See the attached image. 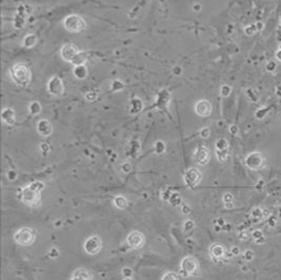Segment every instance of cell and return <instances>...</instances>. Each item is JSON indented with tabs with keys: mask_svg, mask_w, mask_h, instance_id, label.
I'll use <instances>...</instances> for the list:
<instances>
[{
	"mask_svg": "<svg viewBox=\"0 0 281 280\" xmlns=\"http://www.w3.org/2000/svg\"><path fill=\"white\" fill-rule=\"evenodd\" d=\"M10 75L12 80L20 86H27L32 78L30 69L23 63L14 64L10 70Z\"/></svg>",
	"mask_w": 281,
	"mask_h": 280,
	"instance_id": "cell-1",
	"label": "cell"
},
{
	"mask_svg": "<svg viewBox=\"0 0 281 280\" xmlns=\"http://www.w3.org/2000/svg\"><path fill=\"white\" fill-rule=\"evenodd\" d=\"M64 29L70 33H80L82 32L86 27V22L79 15H70L63 21Z\"/></svg>",
	"mask_w": 281,
	"mask_h": 280,
	"instance_id": "cell-2",
	"label": "cell"
},
{
	"mask_svg": "<svg viewBox=\"0 0 281 280\" xmlns=\"http://www.w3.org/2000/svg\"><path fill=\"white\" fill-rule=\"evenodd\" d=\"M35 238H36V235L34 231L30 228H21L14 234V240L18 244L24 246H31L35 241Z\"/></svg>",
	"mask_w": 281,
	"mask_h": 280,
	"instance_id": "cell-3",
	"label": "cell"
},
{
	"mask_svg": "<svg viewBox=\"0 0 281 280\" xmlns=\"http://www.w3.org/2000/svg\"><path fill=\"white\" fill-rule=\"evenodd\" d=\"M21 199H22L23 203L29 205V206H37L40 203V193L35 192L34 190L30 188V185H27L21 192Z\"/></svg>",
	"mask_w": 281,
	"mask_h": 280,
	"instance_id": "cell-4",
	"label": "cell"
},
{
	"mask_svg": "<svg viewBox=\"0 0 281 280\" xmlns=\"http://www.w3.org/2000/svg\"><path fill=\"white\" fill-rule=\"evenodd\" d=\"M202 179V174L196 167H189L184 174V182L189 188L197 186Z\"/></svg>",
	"mask_w": 281,
	"mask_h": 280,
	"instance_id": "cell-5",
	"label": "cell"
},
{
	"mask_svg": "<svg viewBox=\"0 0 281 280\" xmlns=\"http://www.w3.org/2000/svg\"><path fill=\"white\" fill-rule=\"evenodd\" d=\"M79 54H80V51L78 50L77 46H75L72 43L64 44L61 48V51H60L61 58L64 61L70 62V63H73L74 60L76 59V57Z\"/></svg>",
	"mask_w": 281,
	"mask_h": 280,
	"instance_id": "cell-6",
	"label": "cell"
},
{
	"mask_svg": "<svg viewBox=\"0 0 281 280\" xmlns=\"http://www.w3.org/2000/svg\"><path fill=\"white\" fill-rule=\"evenodd\" d=\"M83 246L88 255H96L102 248V241L98 236H91L85 240Z\"/></svg>",
	"mask_w": 281,
	"mask_h": 280,
	"instance_id": "cell-7",
	"label": "cell"
},
{
	"mask_svg": "<svg viewBox=\"0 0 281 280\" xmlns=\"http://www.w3.org/2000/svg\"><path fill=\"white\" fill-rule=\"evenodd\" d=\"M126 242H128V246L131 249H140L144 244V236L138 231H134V232H131L128 235Z\"/></svg>",
	"mask_w": 281,
	"mask_h": 280,
	"instance_id": "cell-8",
	"label": "cell"
},
{
	"mask_svg": "<svg viewBox=\"0 0 281 280\" xmlns=\"http://www.w3.org/2000/svg\"><path fill=\"white\" fill-rule=\"evenodd\" d=\"M48 90L54 96H61L64 92V85L59 77H53L48 83Z\"/></svg>",
	"mask_w": 281,
	"mask_h": 280,
	"instance_id": "cell-9",
	"label": "cell"
},
{
	"mask_svg": "<svg viewBox=\"0 0 281 280\" xmlns=\"http://www.w3.org/2000/svg\"><path fill=\"white\" fill-rule=\"evenodd\" d=\"M180 270L186 272L189 275H192L198 270V261L194 257H186L182 259L180 263Z\"/></svg>",
	"mask_w": 281,
	"mask_h": 280,
	"instance_id": "cell-10",
	"label": "cell"
},
{
	"mask_svg": "<svg viewBox=\"0 0 281 280\" xmlns=\"http://www.w3.org/2000/svg\"><path fill=\"white\" fill-rule=\"evenodd\" d=\"M194 159L195 161L200 165H205L210 161V152L205 146L200 145L196 149L195 153H194Z\"/></svg>",
	"mask_w": 281,
	"mask_h": 280,
	"instance_id": "cell-11",
	"label": "cell"
},
{
	"mask_svg": "<svg viewBox=\"0 0 281 280\" xmlns=\"http://www.w3.org/2000/svg\"><path fill=\"white\" fill-rule=\"evenodd\" d=\"M195 112L201 117H207L212 113V104L205 99L199 100L195 104Z\"/></svg>",
	"mask_w": 281,
	"mask_h": 280,
	"instance_id": "cell-12",
	"label": "cell"
},
{
	"mask_svg": "<svg viewBox=\"0 0 281 280\" xmlns=\"http://www.w3.org/2000/svg\"><path fill=\"white\" fill-rule=\"evenodd\" d=\"M262 162H263V158L259 153H250L245 158V164L250 170H258L262 165Z\"/></svg>",
	"mask_w": 281,
	"mask_h": 280,
	"instance_id": "cell-13",
	"label": "cell"
},
{
	"mask_svg": "<svg viewBox=\"0 0 281 280\" xmlns=\"http://www.w3.org/2000/svg\"><path fill=\"white\" fill-rule=\"evenodd\" d=\"M37 131L38 133L42 136H50L53 132V125L50 121L45 120V119H42L38 122L37 124Z\"/></svg>",
	"mask_w": 281,
	"mask_h": 280,
	"instance_id": "cell-14",
	"label": "cell"
},
{
	"mask_svg": "<svg viewBox=\"0 0 281 280\" xmlns=\"http://www.w3.org/2000/svg\"><path fill=\"white\" fill-rule=\"evenodd\" d=\"M210 252H211V255H212V257L214 258L215 260H219V259L223 258L224 255H225V251H224V248L220 243L212 244Z\"/></svg>",
	"mask_w": 281,
	"mask_h": 280,
	"instance_id": "cell-15",
	"label": "cell"
},
{
	"mask_svg": "<svg viewBox=\"0 0 281 280\" xmlns=\"http://www.w3.org/2000/svg\"><path fill=\"white\" fill-rule=\"evenodd\" d=\"M1 118H2V121H3L4 123H6L8 125H13L16 121L15 112H14V109H12L10 108L4 109L3 111H2Z\"/></svg>",
	"mask_w": 281,
	"mask_h": 280,
	"instance_id": "cell-16",
	"label": "cell"
},
{
	"mask_svg": "<svg viewBox=\"0 0 281 280\" xmlns=\"http://www.w3.org/2000/svg\"><path fill=\"white\" fill-rule=\"evenodd\" d=\"M71 280H91V275L86 270L78 269L74 272Z\"/></svg>",
	"mask_w": 281,
	"mask_h": 280,
	"instance_id": "cell-17",
	"label": "cell"
},
{
	"mask_svg": "<svg viewBox=\"0 0 281 280\" xmlns=\"http://www.w3.org/2000/svg\"><path fill=\"white\" fill-rule=\"evenodd\" d=\"M113 202H114L115 206L118 207V209H120V210L126 209V207H128V200H126L125 198L123 197V196H121V195L116 196V197L114 198Z\"/></svg>",
	"mask_w": 281,
	"mask_h": 280,
	"instance_id": "cell-18",
	"label": "cell"
},
{
	"mask_svg": "<svg viewBox=\"0 0 281 280\" xmlns=\"http://www.w3.org/2000/svg\"><path fill=\"white\" fill-rule=\"evenodd\" d=\"M88 74V70L84 65H78V66H75L74 69V75L76 78L78 79H83L86 77Z\"/></svg>",
	"mask_w": 281,
	"mask_h": 280,
	"instance_id": "cell-19",
	"label": "cell"
},
{
	"mask_svg": "<svg viewBox=\"0 0 281 280\" xmlns=\"http://www.w3.org/2000/svg\"><path fill=\"white\" fill-rule=\"evenodd\" d=\"M23 46L27 48H31L36 44V36L32 34H29L23 38Z\"/></svg>",
	"mask_w": 281,
	"mask_h": 280,
	"instance_id": "cell-20",
	"label": "cell"
},
{
	"mask_svg": "<svg viewBox=\"0 0 281 280\" xmlns=\"http://www.w3.org/2000/svg\"><path fill=\"white\" fill-rule=\"evenodd\" d=\"M252 218L254 220V222H260L263 219V213H262V210L260 207H255L252 211Z\"/></svg>",
	"mask_w": 281,
	"mask_h": 280,
	"instance_id": "cell-21",
	"label": "cell"
},
{
	"mask_svg": "<svg viewBox=\"0 0 281 280\" xmlns=\"http://www.w3.org/2000/svg\"><path fill=\"white\" fill-rule=\"evenodd\" d=\"M222 200H223V203L225 205L226 209H232V207L234 206V196L231 194V193H226V194H224L223 198H222Z\"/></svg>",
	"mask_w": 281,
	"mask_h": 280,
	"instance_id": "cell-22",
	"label": "cell"
},
{
	"mask_svg": "<svg viewBox=\"0 0 281 280\" xmlns=\"http://www.w3.org/2000/svg\"><path fill=\"white\" fill-rule=\"evenodd\" d=\"M216 150L218 151H226L229 150V143L225 139L221 138L216 141Z\"/></svg>",
	"mask_w": 281,
	"mask_h": 280,
	"instance_id": "cell-23",
	"label": "cell"
},
{
	"mask_svg": "<svg viewBox=\"0 0 281 280\" xmlns=\"http://www.w3.org/2000/svg\"><path fill=\"white\" fill-rule=\"evenodd\" d=\"M168 201H170V203L172 204L173 206H177V205L181 204L182 199H181V197H180L179 194H177V193H173Z\"/></svg>",
	"mask_w": 281,
	"mask_h": 280,
	"instance_id": "cell-24",
	"label": "cell"
},
{
	"mask_svg": "<svg viewBox=\"0 0 281 280\" xmlns=\"http://www.w3.org/2000/svg\"><path fill=\"white\" fill-rule=\"evenodd\" d=\"M30 188H31L32 190H34L35 192L40 193L44 188V183L41 182V181H34V182H32L30 184Z\"/></svg>",
	"mask_w": 281,
	"mask_h": 280,
	"instance_id": "cell-25",
	"label": "cell"
},
{
	"mask_svg": "<svg viewBox=\"0 0 281 280\" xmlns=\"http://www.w3.org/2000/svg\"><path fill=\"white\" fill-rule=\"evenodd\" d=\"M29 109H30V112H31L32 115H37V114L40 113L41 106H40V104H39L38 102L35 101V102H32V103L30 104Z\"/></svg>",
	"mask_w": 281,
	"mask_h": 280,
	"instance_id": "cell-26",
	"label": "cell"
},
{
	"mask_svg": "<svg viewBox=\"0 0 281 280\" xmlns=\"http://www.w3.org/2000/svg\"><path fill=\"white\" fill-rule=\"evenodd\" d=\"M216 156H217V159L219 160V161L221 162H224L226 159H228L229 157V151H218L216 150Z\"/></svg>",
	"mask_w": 281,
	"mask_h": 280,
	"instance_id": "cell-27",
	"label": "cell"
},
{
	"mask_svg": "<svg viewBox=\"0 0 281 280\" xmlns=\"http://www.w3.org/2000/svg\"><path fill=\"white\" fill-rule=\"evenodd\" d=\"M165 151V144L163 141H157L155 143V152L157 154H162Z\"/></svg>",
	"mask_w": 281,
	"mask_h": 280,
	"instance_id": "cell-28",
	"label": "cell"
},
{
	"mask_svg": "<svg viewBox=\"0 0 281 280\" xmlns=\"http://www.w3.org/2000/svg\"><path fill=\"white\" fill-rule=\"evenodd\" d=\"M194 228H195V223L193 220H186L183 223V228L186 232H191L192 230H194Z\"/></svg>",
	"mask_w": 281,
	"mask_h": 280,
	"instance_id": "cell-29",
	"label": "cell"
},
{
	"mask_svg": "<svg viewBox=\"0 0 281 280\" xmlns=\"http://www.w3.org/2000/svg\"><path fill=\"white\" fill-rule=\"evenodd\" d=\"M254 257H255V254L252 249H247V251L243 253V258L247 261H252L253 259H254Z\"/></svg>",
	"mask_w": 281,
	"mask_h": 280,
	"instance_id": "cell-30",
	"label": "cell"
},
{
	"mask_svg": "<svg viewBox=\"0 0 281 280\" xmlns=\"http://www.w3.org/2000/svg\"><path fill=\"white\" fill-rule=\"evenodd\" d=\"M162 280H178V276L175 274V273L168 272V273H165V274L163 275Z\"/></svg>",
	"mask_w": 281,
	"mask_h": 280,
	"instance_id": "cell-31",
	"label": "cell"
},
{
	"mask_svg": "<svg viewBox=\"0 0 281 280\" xmlns=\"http://www.w3.org/2000/svg\"><path fill=\"white\" fill-rule=\"evenodd\" d=\"M121 273L124 276V278H131L133 276V270L131 267H123Z\"/></svg>",
	"mask_w": 281,
	"mask_h": 280,
	"instance_id": "cell-32",
	"label": "cell"
},
{
	"mask_svg": "<svg viewBox=\"0 0 281 280\" xmlns=\"http://www.w3.org/2000/svg\"><path fill=\"white\" fill-rule=\"evenodd\" d=\"M85 99L88 100V101H90V102H92V101H94V100L97 98V94H96L95 92H92V91H90V92H88L85 94Z\"/></svg>",
	"mask_w": 281,
	"mask_h": 280,
	"instance_id": "cell-33",
	"label": "cell"
},
{
	"mask_svg": "<svg viewBox=\"0 0 281 280\" xmlns=\"http://www.w3.org/2000/svg\"><path fill=\"white\" fill-rule=\"evenodd\" d=\"M59 251H58L57 249L56 248H52L50 249V252H49V256H50L51 258H53V259H55V258H57V257H59Z\"/></svg>",
	"mask_w": 281,
	"mask_h": 280,
	"instance_id": "cell-34",
	"label": "cell"
},
{
	"mask_svg": "<svg viewBox=\"0 0 281 280\" xmlns=\"http://www.w3.org/2000/svg\"><path fill=\"white\" fill-rule=\"evenodd\" d=\"M210 134H211V131L208 127H203V129L200 131V136L202 137V138H207V137L210 136Z\"/></svg>",
	"mask_w": 281,
	"mask_h": 280,
	"instance_id": "cell-35",
	"label": "cell"
},
{
	"mask_svg": "<svg viewBox=\"0 0 281 280\" xmlns=\"http://www.w3.org/2000/svg\"><path fill=\"white\" fill-rule=\"evenodd\" d=\"M181 212H182V214H184V215H189V214H191L192 209L189 204H183L181 207Z\"/></svg>",
	"mask_w": 281,
	"mask_h": 280,
	"instance_id": "cell-36",
	"label": "cell"
},
{
	"mask_svg": "<svg viewBox=\"0 0 281 280\" xmlns=\"http://www.w3.org/2000/svg\"><path fill=\"white\" fill-rule=\"evenodd\" d=\"M238 238L242 241H244V240L249 239V234L247 233V231H241V232L238 233Z\"/></svg>",
	"mask_w": 281,
	"mask_h": 280,
	"instance_id": "cell-37",
	"label": "cell"
},
{
	"mask_svg": "<svg viewBox=\"0 0 281 280\" xmlns=\"http://www.w3.org/2000/svg\"><path fill=\"white\" fill-rule=\"evenodd\" d=\"M121 171H122L123 173H130L131 171H132V167H131L130 163L125 162L121 165Z\"/></svg>",
	"mask_w": 281,
	"mask_h": 280,
	"instance_id": "cell-38",
	"label": "cell"
},
{
	"mask_svg": "<svg viewBox=\"0 0 281 280\" xmlns=\"http://www.w3.org/2000/svg\"><path fill=\"white\" fill-rule=\"evenodd\" d=\"M252 236L254 238V240H257V239H259V238L263 237V234H262V232L260 230H255L254 232L252 233Z\"/></svg>",
	"mask_w": 281,
	"mask_h": 280,
	"instance_id": "cell-39",
	"label": "cell"
},
{
	"mask_svg": "<svg viewBox=\"0 0 281 280\" xmlns=\"http://www.w3.org/2000/svg\"><path fill=\"white\" fill-rule=\"evenodd\" d=\"M229 93H231V88L228 85H223L221 88V94L223 95V96H229Z\"/></svg>",
	"mask_w": 281,
	"mask_h": 280,
	"instance_id": "cell-40",
	"label": "cell"
},
{
	"mask_svg": "<svg viewBox=\"0 0 281 280\" xmlns=\"http://www.w3.org/2000/svg\"><path fill=\"white\" fill-rule=\"evenodd\" d=\"M172 194H173V193L171 192V191L167 190L165 192L162 193V196H161V197H162V199L164 200V201H168V200H170V198H171V196H172Z\"/></svg>",
	"mask_w": 281,
	"mask_h": 280,
	"instance_id": "cell-41",
	"label": "cell"
},
{
	"mask_svg": "<svg viewBox=\"0 0 281 280\" xmlns=\"http://www.w3.org/2000/svg\"><path fill=\"white\" fill-rule=\"evenodd\" d=\"M268 225L271 226V228H275L276 226V223H277V220H276V218L274 216H271L268 218Z\"/></svg>",
	"mask_w": 281,
	"mask_h": 280,
	"instance_id": "cell-42",
	"label": "cell"
},
{
	"mask_svg": "<svg viewBox=\"0 0 281 280\" xmlns=\"http://www.w3.org/2000/svg\"><path fill=\"white\" fill-rule=\"evenodd\" d=\"M16 177H17V173L14 172V171H9V173H8V178L10 179V180H12V181L15 180Z\"/></svg>",
	"mask_w": 281,
	"mask_h": 280,
	"instance_id": "cell-43",
	"label": "cell"
},
{
	"mask_svg": "<svg viewBox=\"0 0 281 280\" xmlns=\"http://www.w3.org/2000/svg\"><path fill=\"white\" fill-rule=\"evenodd\" d=\"M231 253L233 254L234 256L240 255V249L238 248V246H233V248L231 249Z\"/></svg>",
	"mask_w": 281,
	"mask_h": 280,
	"instance_id": "cell-44",
	"label": "cell"
},
{
	"mask_svg": "<svg viewBox=\"0 0 281 280\" xmlns=\"http://www.w3.org/2000/svg\"><path fill=\"white\" fill-rule=\"evenodd\" d=\"M40 149H41V151L44 152V154H46L49 151H50V146H49L48 143H41L40 144Z\"/></svg>",
	"mask_w": 281,
	"mask_h": 280,
	"instance_id": "cell-45",
	"label": "cell"
},
{
	"mask_svg": "<svg viewBox=\"0 0 281 280\" xmlns=\"http://www.w3.org/2000/svg\"><path fill=\"white\" fill-rule=\"evenodd\" d=\"M215 222L217 223V225H220V226H221V228H222V226H223V225L226 223V222H225V220H224L223 218H218V219H216V220H215Z\"/></svg>",
	"mask_w": 281,
	"mask_h": 280,
	"instance_id": "cell-46",
	"label": "cell"
},
{
	"mask_svg": "<svg viewBox=\"0 0 281 280\" xmlns=\"http://www.w3.org/2000/svg\"><path fill=\"white\" fill-rule=\"evenodd\" d=\"M262 213H263V218H268V217H271V213L268 209H264L263 211H262Z\"/></svg>",
	"mask_w": 281,
	"mask_h": 280,
	"instance_id": "cell-47",
	"label": "cell"
},
{
	"mask_svg": "<svg viewBox=\"0 0 281 280\" xmlns=\"http://www.w3.org/2000/svg\"><path fill=\"white\" fill-rule=\"evenodd\" d=\"M229 132L232 133V134H234V135H236L238 133V129H237V127H235V125H232L231 127H229Z\"/></svg>",
	"mask_w": 281,
	"mask_h": 280,
	"instance_id": "cell-48",
	"label": "cell"
},
{
	"mask_svg": "<svg viewBox=\"0 0 281 280\" xmlns=\"http://www.w3.org/2000/svg\"><path fill=\"white\" fill-rule=\"evenodd\" d=\"M263 186H264V181L263 180H259L258 183H257V185H256L257 190H262V188H263Z\"/></svg>",
	"mask_w": 281,
	"mask_h": 280,
	"instance_id": "cell-49",
	"label": "cell"
},
{
	"mask_svg": "<svg viewBox=\"0 0 281 280\" xmlns=\"http://www.w3.org/2000/svg\"><path fill=\"white\" fill-rule=\"evenodd\" d=\"M264 237H261V238H259V239H257V240H255V242H256L257 244H261V243H263L264 242Z\"/></svg>",
	"mask_w": 281,
	"mask_h": 280,
	"instance_id": "cell-50",
	"label": "cell"
},
{
	"mask_svg": "<svg viewBox=\"0 0 281 280\" xmlns=\"http://www.w3.org/2000/svg\"><path fill=\"white\" fill-rule=\"evenodd\" d=\"M222 228H223L224 231H231V224H224L223 226H222Z\"/></svg>",
	"mask_w": 281,
	"mask_h": 280,
	"instance_id": "cell-51",
	"label": "cell"
},
{
	"mask_svg": "<svg viewBox=\"0 0 281 280\" xmlns=\"http://www.w3.org/2000/svg\"><path fill=\"white\" fill-rule=\"evenodd\" d=\"M179 273H180V275H182V276H183V277H187V276H189V275L187 274L186 272H184V271H182V270H180V272H179Z\"/></svg>",
	"mask_w": 281,
	"mask_h": 280,
	"instance_id": "cell-52",
	"label": "cell"
},
{
	"mask_svg": "<svg viewBox=\"0 0 281 280\" xmlns=\"http://www.w3.org/2000/svg\"><path fill=\"white\" fill-rule=\"evenodd\" d=\"M221 226L220 225H215V232H220L221 231Z\"/></svg>",
	"mask_w": 281,
	"mask_h": 280,
	"instance_id": "cell-53",
	"label": "cell"
},
{
	"mask_svg": "<svg viewBox=\"0 0 281 280\" xmlns=\"http://www.w3.org/2000/svg\"><path fill=\"white\" fill-rule=\"evenodd\" d=\"M180 71H181V70H180L179 67H175V69H174V73L175 74H180Z\"/></svg>",
	"mask_w": 281,
	"mask_h": 280,
	"instance_id": "cell-54",
	"label": "cell"
},
{
	"mask_svg": "<svg viewBox=\"0 0 281 280\" xmlns=\"http://www.w3.org/2000/svg\"><path fill=\"white\" fill-rule=\"evenodd\" d=\"M61 224H62L61 220H57V221H56V222H55V226H60Z\"/></svg>",
	"mask_w": 281,
	"mask_h": 280,
	"instance_id": "cell-55",
	"label": "cell"
},
{
	"mask_svg": "<svg viewBox=\"0 0 281 280\" xmlns=\"http://www.w3.org/2000/svg\"><path fill=\"white\" fill-rule=\"evenodd\" d=\"M241 270H242L243 272H247V271H249V267H247V265H243V267H241Z\"/></svg>",
	"mask_w": 281,
	"mask_h": 280,
	"instance_id": "cell-56",
	"label": "cell"
},
{
	"mask_svg": "<svg viewBox=\"0 0 281 280\" xmlns=\"http://www.w3.org/2000/svg\"><path fill=\"white\" fill-rule=\"evenodd\" d=\"M124 280H133L132 278H124Z\"/></svg>",
	"mask_w": 281,
	"mask_h": 280,
	"instance_id": "cell-57",
	"label": "cell"
},
{
	"mask_svg": "<svg viewBox=\"0 0 281 280\" xmlns=\"http://www.w3.org/2000/svg\"><path fill=\"white\" fill-rule=\"evenodd\" d=\"M279 215H280V218H281V209L279 210Z\"/></svg>",
	"mask_w": 281,
	"mask_h": 280,
	"instance_id": "cell-58",
	"label": "cell"
}]
</instances>
